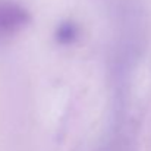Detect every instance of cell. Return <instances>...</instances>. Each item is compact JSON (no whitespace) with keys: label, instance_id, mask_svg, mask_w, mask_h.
Returning a JSON list of instances; mask_svg holds the SVG:
<instances>
[{"label":"cell","instance_id":"obj_1","mask_svg":"<svg viewBox=\"0 0 151 151\" xmlns=\"http://www.w3.org/2000/svg\"><path fill=\"white\" fill-rule=\"evenodd\" d=\"M28 16L27 13L15 4L0 3V29H6L9 27H16Z\"/></svg>","mask_w":151,"mask_h":151}]
</instances>
